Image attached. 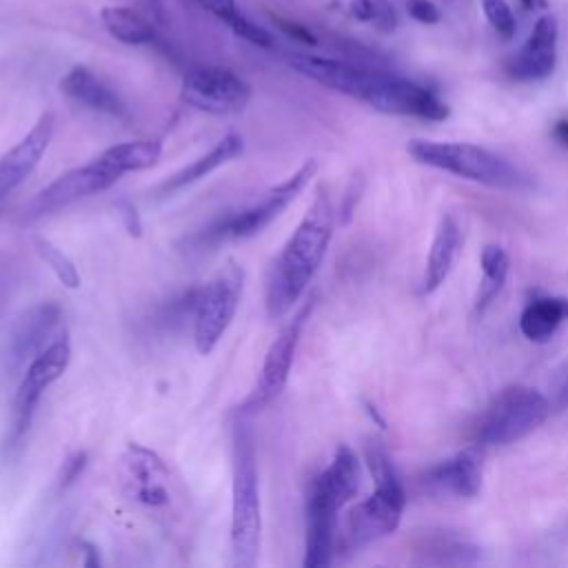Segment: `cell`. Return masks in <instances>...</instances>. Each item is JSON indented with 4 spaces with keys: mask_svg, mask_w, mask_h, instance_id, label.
<instances>
[{
    "mask_svg": "<svg viewBox=\"0 0 568 568\" xmlns=\"http://www.w3.org/2000/svg\"><path fill=\"white\" fill-rule=\"evenodd\" d=\"M333 237V206L324 186H317L304 217L282 246L266 280V313L284 317L317 273Z\"/></svg>",
    "mask_w": 568,
    "mask_h": 568,
    "instance_id": "6da1fadb",
    "label": "cell"
},
{
    "mask_svg": "<svg viewBox=\"0 0 568 568\" xmlns=\"http://www.w3.org/2000/svg\"><path fill=\"white\" fill-rule=\"evenodd\" d=\"M366 464L375 481V490L355 504L344 521L342 544L351 550L393 535L402 521L406 506V490L402 479L379 442L366 444Z\"/></svg>",
    "mask_w": 568,
    "mask_h": 568,
    "instance_id": "7a4b0ae2",
    "label": "cell"
},
{
    "mask_svg": "<svg viewBox=\"0 0 568 568\" xmlns=\"http://www.w3.org/2000/svg\"><path fill=\"white\" fill-rule=\"evenodd\" d=\"M262 508L255 468L253 433L244 419L233 424V484H231V555L233 566L253 568L260 555Z\"/></svg>",
    "mask_w": 568,
    "mask_h": 568,
    "instance_id": "3957f363",
    "label": "cell"
},
{
    "mask_svg": "<svg viewBox=\"0 0 568 568\" xmlns=\"http://www.w3.org/2000/svg\"><path fill=\"white\" fill-rule=\"evenodd\" d=\"M406 151L419 164L453 173L457 178L504 191H521L528 178L501 155L470 142L410 140Z\"/></svg>",
    "mask_w": 568,
    "mask_h": 568,
    "instance_id": "277c9868",
    "label": "cell"
},
{
    "mask_svg": "<svg viewBox=\"0 0 568 568\" xmlns=\"http://www.w3.org/2000/svg\"><path fill=\"white\" fill-rule=\"evenodd\" d=\"M548 413L550 404L537 388L524 384L506 386L481 413L475 426V444L479 448L513 444L541 426Z\"/></svg>",
    "mask_w": 568,
    "mask_h": 568,
    "instance_id": "5b68a950",
    "label": "cell"
},
{
    "mask_svg": "<svg viewBox=\"0 0 568 568\" xmlns=\"http://www.w3.org/2000/svg\"><path fill=\"white\" fill-rule=\"evenodd\" d=\"M288 64L297 73L315 80L317 84L328 87L348 98H355L382 113L390 104V98L395 91V80H397L395 73L366 69V67H357L353 62L311 55V53H291Z\"/></svg>",
    "mask_w": 568,
    "mask_h": 568,
    "instance_id": "8992f818",
    "label": "cell"
},
{
    "mask_svg": "<svg viewBox=\"0 0 568 568\" xmlns=\"http://www.w3.org/2000/svg\"><path fill=\"white\" fill-rule=\"evenodd\" d=\"M244 286V271L233 260L226 262L193 300V342L200 355L213 353L231 326Z\"/></svg>",
    "mask_w": 568,
    "mask_h": 568,
    "instance_id": "52a82bcc",
    "label": "cell"
},
{
    "mask_svg": "<svg viewBox=\"0 0 568 568\" xmlns=\"http://www.w3.org/2000/svg\"><path fill=\"white\" fill-rule=\"evenodd\" d=\"M69 362H71V342H69V333L62 328V333H58L29 362L20 379V386L13 399V415H11V430H9L7 446H16L24 437L42 393L64 375Z\"/></svg>",
    "mask_w": 568,
    "mask_h": 568,
    "instance_id": "ba28073f",
    "label": "cell"
},
{
    "mask_svg": "<svg viewBox=\"0 0 568 568\" xmlns=\"http://www.w3.org/2000/svg\"><path fill=\"white\" fill-rule=\"evenodd\" d=\"M315 173H317V162L311 158L293 175H288L286 180H282L280 184H275L266 193H262V197L255 204H251V206L229 215L224 222H220L209 235L215 242L217 240H246V237L257 235L273 220H277L282 215V211L315 178Z\"/></svg>",
    "mask_w": 568,
    "mask_h": 568,
    "instance_id": "9c48e42d",
    "label": "cell"
},
{
    "mask_svg": "<svg viewBox=\"0 0 568 568\" xmlns=\"http://www.w3.org/2000/svg\"><path fill=\"white\" fill-rule=\"evenodd\" d=\"M180 98L197 111L226 115L237 113L248 104L251 87L231 69L193 67L182 78Z\"/></svg>",
    "mask_w": 568,
    "mask_h": 568,
    "instance_id": "30bf717a",
    "label": "cell"
},
{
    "mask_svg": "<svg viewBox=\"0 0 568 568\" xmlns=\"http://www.w3.org/2000/svg\"><path fill=\"white\" fill-rule=\"evenodd\" d=\"M120 477L126 497L149 510H160L171 504V473L164 459L138 444H126L120 457Z\"/></svg>",
    "mask_w": 568,
    "mask_h": 568,
    "instance_id": "8fae6325",
    "label": "cell"
},
{
    "mask_svg": "<svg viewBox=\"0 0 568 568\" xmlns=\"http://www.w3.org/2000/svg\"><path fill=\"white\" fill-rule=\"evenodd\" d=\"M311 306H313V302L308 300L300 308V313L293 320H288L282 326V331L277 333V337L271 342V346L264 355V362H262L257 384H255L253 393L248 395V399L242 404L240 413L260 410L284 390L288 373H291V364H293V357H295V348H297V342H300V335H302V326H304V322L311 313Z\"/></svg>",
    "mask_w": 568,
    "mask_h": 568,
    "instance_id": "7c38bea8",
    "label": "cell"
},
{
    "mask_svg": "<svg viewBox=\"0 0 568 568\" xmlns=\"http://www.w3.org/2000/svg\"><path fill=\"white\" fill-rule=\"evenodd\" d=\"M122 175L106 166L102 160H91L82 166H75L62 175H58L49 186H44L27 206V217H40L64 209L82 197L102 193L111 189Z\"/></svg>",
    "mask_w": 568,
    "mask_h": 568,
    "instance_id": "4fadbf2b",
    "label": "cell"
},
{
    "mask_svg": "<svg viewBox=\"0 0 568 568\" xmlns=\"http://www.w3.org/2000/svg\"><path fill=\"white\" fill-rule=\"evenodd\" d=\"M342 506L331 493L313 479L306 499V539H304V568H326L333 561L337 513Z\"/></svg>",
    "mask_w": 568,
    "mask_h": 568,
    "instance_id": "5bb4252c",
    "label": "cell"
},
{
    "mask_svg": "<svg viewBox=\"0 0 568 568\" xmlns=\"http://www.w3.org/2000/svg\"><path fill=\"white\" fill-rule=\"evenodd\" d=\"M557 40L559 24L552 13H546L535 20L526 42L508 60L506 71L513 80L537 82L552 75L557 67Z\"/></svg>",
    "mask_w": 568,
    "mask_h": 568,
    "instance_id": "9a60e30c",
    "label": "cell"
},
{
    "mask_svg": "<svg viewBox=\"0 0 568 568\" xmlns=\"http://www.w3.org/2000/svg\"><path fill=\"white\" fill-rule=\"evenodd\" d=\"M53 113L44 111L36 120L31 131L0 158V202L33 173V169L49 149V142L53 138Z\"/></svg>",
    "mask_w": 568,
    "mask_h": 568,
    "instance_id": "2e32d148",
    "label": "cell"
},
{
    "mask_svg": "<svg viewBox=\"0 0 568 568\" xmlns=\"http://www.w3.org/2000/svg\"><path fill=\"white\" fill-rule=\"evenodd\" d=\"M60 306L53 302H42L29 308L13 326L9 335V364L11 368L31 362L49 342L60 322Z\"/></svg>",
    "mask_w": 568,
    "mask_h": 568,
    "instance_id": "e0dca14e",
    "label": "cell"
},
{
    "mask_svg": "<svg viewBox=\"0 0 568 568\" xmlns=\"http://www.w3.org/2000/svg\"><path fill=\"white\" fill-rule=\"evenodd\" d=\"M484 468L481 453L477 448H464L448 459H442L428 468L424 481L437 493L470 499L481 490Z\"/></svg>",
    "mask_w": 568,
    "mask_h": 568,
    "instance_id": "ac0fdd59",
    "label": "cell"
},
{
    "mask_svg": "<svg viewBox=\"0 0 568 568\" xmlns=\"http://www.w3.org/2000/svg\"><path fill=\"white\" fill-rule=\"evenodd\" d=\"M60 91L71 98L73 102L91 109V111H100L120 120L129 118V109L124 104V100L109 87L104 84L93 71H89L82 64L71 67L62 80H60Z\"/></svg>",
    "mask_w": 568,
    "mask_h": 568,
    "instance_id": "d6986e66",
    "label": "cell"
},
{
    "mask_svg": "<svg viewBox=\"0 0 568 568\" xmlns=\"http://www.w3.org/2000/svg\"><path fill=\"white\" fill-rule=\"evenodd\" d=\"M462 248V229L459 222L455 220V215L446 213L439 217V224L435 229L430 248H428V260H426V268L419 282V293L428 295L433 291H437L448 273L453 271V264L457 260V253Z\"/></svg>",
    "mask_w": 568,
    "mask_h": 568,
    "instance_id": "ffe728a7",
    "label": "cell"
},
{
    "mask_svg": "<svg viewBox=\"0 0 568 568\" xmlns=\"http://www.w3.org/2000/svg\"><path fill=\"white\" fill-rule=\"evenodd\" d=\"M244 151V140L240 133H226L211 151H206L204 155H200L197 160H193L191 164H186L184 169H180L178 173H173L162 186L160 191L166 193H175L202 178H206L209 173H213L215 169H220L222 164H226L229 160L237 158Z\"/></svg>",
    "mask_w": 568,
    "mask_h": 568,
    "instance_id": "44dd1931",
    "label": "cell"
},
{
    "mask_svg": "<svg viewBox=\"0 0 568 568\" xmlns=\"http://www.w3.org/2000/svg\"><path fill=\"white\" fill-rule=\"evenodd\" d=\"M566 320H568V297L544 295V297L530 300L524 306L519 315V331L526 339L544 344L557 333V328Z\"/></svg>",
    "mask_w": 568,
    "mask_h": 568,
    "instance_id": "7402d4cb",
    "label": "cell"
},
{
    "mask_svg": "<svg viewBox=\"0 0 568 568\" xmlns=\"http://www.w3.org/2000/svg\"><path fill=\"white\" fill-rule=\"evenodd\" d=\"M359 459L353 453L351 446L342 444L337 446L331 464L315 477L328 493L331 497L344 508L359 490Z\"/></svg>",
    "mask_w": 568,
    "mask_h": 568,
    "instance_id": "603a6c76",
    "label": "cell"
},
{
    "mask_svg": "<svg viewBox=\"0 0 568 568\" xmlns=\"http://www.w3.org/2000/svg\"><path fill=\"white\" fill-rule=\"evenodd\" d=\"M160 155H162L160 140H133V142H122L104 149L98 155V160H102L115 173L124 175L131 171L151 169L160 160Z\"/></svg>",
    "mask_w": 568,
    "mask_h": 568,
    "instance_id": "cb8c5ba5",
    "label": "cell"
},
{
    "mask_svg": "<svg viewBox=\"0 0 568 568\" xmlns=\"http://www.w3.org/2000/svg\"><path fill=\"white\" fill-rule=\"evenodd\" d=\"M100 20L104 29L124 44H146L155 38L153 24L142 13L124 4L102 7Z\"/></svg>",
    "mask_w": 568,
    "mask_h": 568,
    "instance_id": "d4e9b609",
    "label": "cell"
},
{
    "mask_svg": "<svg viewBox=\"0 0 568 568\" xmlns=\"http://www.w3.org/2000/svg\"><path fill=\"white\" fill-rule=\"evenodd\" d=\"M479 266H481V280L475 297V311L484 313L506 284V277L510 271V257L499 244H486L479 257Z\"/></svg>",
    "mask_w": 568,
    "mask_h": 568,
    "instance_id": "484cf974",
    "label": "cell"
},
{
    "mask_svg": "<svg viewBox=\"0 0 568 568\" xmlns=\"http://www.w3.org/2000/svg\"><path fill=\"white\" fill-rule=\"evenodd\" d=\"M33 248L38 253V257L51 268V273L58 277V282L67 288H78L80 286V273L78 266L73 264V260L62 253L51 240L47 237H33Z\"/></svg>",
    "mask_w": 568,
    "mask_h": 568,
    "instance_id": "4316f807",
    "label": "cell"
},
{
    "mask_svg": "<svg viewBox=\"0 0 568 568\" xmlns=\"http://www.w3.org/2000/svg\"><path fill=\"white\" fill-rule=\"evenodd\" d=\"M348 11L355 20L368 22L382 33H393L397 27V11L390 0H348Z\"/></svg>",
    "mask_w": 568,
    "mask_h": 568,
    "instance_id": "83f0119b",
    "label": "cell"
},
{
    "mask_svg": "<svg viewBox=\"0 0 568 568\" xmlns=\"http://www.w3.org/2000/svg\"><path fill=\"white\" fill-rule=\"evenodd\" d=\"M424 550H428L430 555H437L435 557L437 564H466V561L477 559V548L466 541H459V539L437 537V539L428 541L424 546Z\"/></svg>",
    "mask_w": 568,
    "mask_h": 568,
    "instance_id": "f1b7e54d",
    "label": "cell"
},
{
    "mask_svg": "<svg viewBox=\"0 0 568 568\" xmlns=\"http://www.w3.org/2000/svg\"><path fill=\"white\" fill-rule=\"evenodd\" d=\"M481 9H484V16H486L488 24L493 27V31L501 40L508 42V40L515 38L517 20H515V13H513V9L506 0H481Z\"/></svg>",
    "mask_w": 568,
    "mask_h": 568,
    "instance_id": "f546056e",
    "label": "cell"
},
{
    "mask_svg": "<svg viewBox=\"0 0 568 568\" xmlns=\"http://www.w3.org/2000/svg\"><path fill=\"white\" fill-rule=\"evenodd\" d=\"M235 36H240L242 40L255 44V47H262V49H271L275 44V38L271 31H266L264 27L255 24L253 20H248L246 16H242L240 11L233 13L226 22H224Z\"/></svg>",
    "mask_w": 568,
    "mask_h": 568,
    "instance_id": "4dcf8cb0",
    "label": "cell"
},
{
    "mask_svg": "<svg viewBox=\"0 0 568 568\" xmlns=\"http://www.w3.org/2000/svg\"><path fill=\"white\" fill-rule=\"evenodd\" d=\"M408 16L419 24H437L442 20V11L433 0H406Z\"/></svg>",
    "mask_w": 568,
    "mask_h": 568,
    "instance_id": "1f68e13d",
    "label": "cell"
},
{
    "mask_svg": "<svg viewBox=\"0 0 568 568\" xmlns=\"http://www.w3.org/2000/svg\"><path fill=\"white\" fill-rule=\"evenodd\" d=\"M84 466H87V453H84V450H73V453H69V455L64 457L62 466H60V488L71 486V484L80 477V473L84 470Z\"/></svg>",
    "mask_w": 568,
    "mask_h": 568,
    "instance_id": "d6a6232c",
    "label": "cell"
},
{
    "mask_svg": "<svg viewBox=\"0 0 568 568\" xmlns=\"http://www.w3.org/2000/svg\"><path fill=\"white\" fill-rule=\"evenodd\" d=\"M273 22L277 24V29H282L288 38H293L295 42H302V44H317V36L302 22H295V20H286L282 16H271Z\"/></svg>",
    "mask_w": 568,
    "mask_h": 568,
    "instance_id": "836d02e7",
    "label": "cell"
},
{
    "mask_svg": "<svg viewBox=\"0 0 568 568\" xmlns=\"http://www.w3.org/2000/svg\"><path fill=\"white\" fill-rule=\"evenodd\" d=\"M209 13H213L217 20L226 22L233 13H237L235 0H197Z\"/></svg>",
    "mask_w": 568,
    "mask_h": 568,
    "instance_id": "e575fe53",
    "label": "cell"
},
{
    "mask_svg": "<svg viewBox=\"0 0 568 568\" xmlns=\"http://www.w3.org/2000/svg\"><path fill=\"white\" fill-rule=\"evenodd\" d=\"M118 209H120V215H122V222H124V229L129 235H140L142 233V224H140V215L135 211V206L126 200L118 202Z\"/></svg>",
    "mask_w": 568,
    "mask_h": 568,
    "instance_id": "d590c367",
    "label": "cell"
},
{
    "mask_svg": "<svg viewBox=\"0 0 568 568\" xmlns=\"http://www.w3.org/2000/svg\"><path fill=\"white\" fill-rule=\"evenodd\" d=\"M552 138H555L561 146H568V120H559V122L552 126Z\"/></svg>",
    "mask_w": 568,
    "mask_h": 568,
    "instance_id": "8d00e7d4",
    "label": "cell"
},
{
    "mask_svg": "<svg viewBox=\"0 0 568 568\" xmlns=\"http://www.w3.org/2000/svg\"><path fill=\"white\" fill-rule=\"evenodd\" d=\"M80 546L84 548V550H82V552H84V566H100V557H98L95 546H91V544H87V541H80Z\"/></svg>",
    "mask_w": 568,
    "mask_h": 568,
    "instance_id": "74e56055",
    "label": "cell"
},
{
    "mask_svg": "<svg viewBox=\"0 0 568 568\" xmlns=\"http://www.w3.org/2000/svg\"><path fill=\"white\" fill-rule=\"evenodd\" d=\"M524 9H535V7H546V0H517Z\"/></svg>",
    "mask_w": 568,
    "mask_h": 568,
    "instance_id": "f35d334b",
    "label": "cell"
},
{
    "mask_svg": "<svg viewBox=\"0 0 568 568\" xmlns=\"http://www.w3.org/2000/svg\"><path fill=\"white\" fill-rule=\"evenodd\" d=\"M559 397H561V402H568V371L564 375V382H561V388H559Z\"/></svg>",
    "mask_w": 568,
    "mask_h": 568,
    "instance_id": "ab89813d",
    "label": "cell"
}]
</instances>
